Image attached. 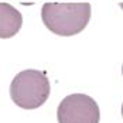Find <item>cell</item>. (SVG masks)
Instances as JSON below:
<instances>
[{
  "label": "cell",
  "mask_w": 123,
  "mask_h": 123,
  "mask_svg": "<svg viewBox=\"0 0 123 123\" xmlns=\"http://www.w3.org/2000/svg\"><path fill=\"white\" fill-rule=\"evenodd\" d=\"M91 12L89 3H45L41 9V18L54 34L71 37L84 31Z\"/></svg>",
  "instance_id": "cell-1"
},
{
  "label": "cell",
  "mask_w": 123,
  "mask_h": 123,
  "mask_svg": "<svg viewBox=\"0 0 123 123\" xmlns=\"http://www.w3.org/2000/svg\"><path fill=\"white\" fill-rule=\"evenodd\" d=\"M51 86L47 75L38 69H25L13 78L10 84L12 100L21 109H37L47 102Z\"/></svg>",
  "instance_id": "cell-2"
},
{
  "label": "cell",
  "mask_w": 123,
  "mask_h": 123,
  "mask_svg": "<svg viewBox=\"0 0 123 123\" xmlns=\"http://www.w3.org/2000/svg\"><path fill=\"white\" fill-rule=\"evenodd\" d=\"M58 123H99V106L88 95L72 93L61 100L57 109Z\"/></svg>",
  "instance_id": "cell-3"
},
{
  "label": "cell",
  "mask_w": 123,
  "mask_h": 123,
  "mask_svg": "<svg viewBox=\"0 0 123 123\" xmlns=\"http://www.w3.org/2000/svg\"><path fill=\"white\" fill-rule=\"evenodd\" d=\"M23 24V16L14 6L0 3V38L14 37Z\"/></svg>",
  "instance_id": "cell-4"
}]
</instances>
